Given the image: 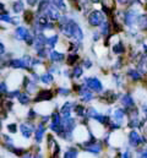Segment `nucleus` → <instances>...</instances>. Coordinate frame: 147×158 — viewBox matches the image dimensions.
Listing matches in <instances>:
<instances>
[{
  "mask_svg": "<svg viewBox=\"0 0 147 158\" xmlns=\"http://www.w3.org/2000/svg\"><path fill=\"white\" fill-rule=\"evenodd\" d=\"M88 22H90V25H92V26H99V25H102V23L104 22V16H103V14L99 12V11H93V12L88 16Z\"/></svg>",
  "mask_w": 147,
  "mask_h": 158,
  "instance_id": "1",
  "label": "nucleus"
},
{
  "mask_svg": "<svg viewBox=\"0 0 147 158\" xmlns=\"http://www.w3.org/2000/svg\"><path fill=\"white\" fill-rule=\"evenodd\" d=\"M86 83H87V87L90 89H93V91H101L102 89V83L99 82V80L96 79V77L87 79L86 80Z\"/></svg>",
  "mask_w": 147,
  "mask_h": 158,
  "instance_id": "2",
  "label": "nucleus"
},
{
  "mask_svg": "<svg viewBox=\"0 0 147 158\" xmlns=\"http://www.w3.org/2000/svg\"><path fill=\"white\" fill-rule=\"evenodd\" d=\"M129 141L132 146H139L140 143H142V137L136 131H131L129 135Z\"/></svg>",
  "mask_w": 147,
  "mask_h": 158,
  "instance_id": "3",
  "label": "nucleus"
},
{
  "mask_svg": "<svg viewBox=\"0 0 147 158\" xmlns=\"http://www.w3.org/2000/svg\"><path fill=\"white\" fill-rule=\"evenodd\" d=\"M52 97H53V93L49 89H44V91H40L39 92L38 97H37L35 101L36 102H39V101H49V99H52Z\"/></svg>",
  "mask_w": 147,
  "mask_h": 158,
  "instance_id": "4",
  "label": "nucleus"
},
{
  "mask_svg": "<svg viewBox=\"0 0 147 158\" xmlns=\"http://www.w3.org/2000/svg\"><path fill=\"white\" fill-rule=\"evenodd\" d=\"M45 14H47V17H48L49 20H58V19H60L58 10L54 9V7H52V6H49V7L45 10Z\"/></svg>",
  "mask_w": 147,
  "mask_h": 158,
  "instance_id": "5",
  "label": "nucleus"
},
{
  "mask_svg": "<svg viewBox=\"0 0 147 158\" xmlns=\"http://www.w3.org/2000/svg\"><path fill=\"white\" fill-rule=\"evenodd\" d=\"M20 130H21V134L25 136V137H30L31 134L33 132V126L32 125H27V124H22L20 126Z\"/></svg>",
  "mask_w": 147,
  "mask_h": 158,
  "instance_id": "6",
  "label": "nucleus"
},
{
  "mask_svg": "<svg viewBox=\"0 0 147 158\" xmlns=\"http://www.w3.org/2000/svg\"><path fill=\"white\" fill-rule=\"evenodd\" d=\"M10 66H12V68H22V69L28 68L27 64H26V61H25V59L23 60H21V59H14V60L10 61Z\"/></svg>",
  "mask_w": 147,
  "mask_h": 158,
  "instance_id": "7",
  "label": "nucleus"
},
{
  "mask_svg": "<svg viewBox=\"0 0 147 158\" xmlns=\"http://www.w3.org/2000/svg\"><path fill=\"white\" fill-rule=\"evenodd\" d=\"M30 36V33H28V31L26 30V28H23V27H19L17 30H16V37L19 38V40H26V38Z\"/></svg>",
  "mask_w": 147,
  "mask_h": 158,
  "instance_id": "8",
  "label": "nucleus"
},
{
  "mask_svg": "<svg viewBox=\"0 0 147 158\" xmlns=\"http://www.w3.org/2000/svg\"><path fill=\"white\" fill-rule=\"evenodd\" d=\"M74 38H76L77 40H81L83 38V35H82V31L80 28V26L75 22L74 23Z\"/></svg>",
  "mask_w": 147,
  "mask_h": 158,
  "instance_id": "9",
  "label": "nucleus"
},
{
  "mask_svg": "<svg viewBox=\"0 0 147 158\" xmlns=\"http://www.w3.org/2000/svg\"><path fill=\"white\" fill-rule=\"evenodd\" d=\"M80 92H81V96H82V99L83 101H86V102H88V101H91L92 99V93L90 92V88L87 87V88H85V89H80Z\"/></svg>",
  "mask_w": 147,
  "mask_h": 158,
  "instance_id": "10",
  "label": "nucleus"
},
{
  "mask_svg": "<svg viewBox=\"0 0 147 158\" xmlns=\"http://www.w3.org/2000/svg\"><path fill=\"white\" fill-rule=\"evenodd\" d=\"M70 110H71V104L70 103H66L63 107V109H61V115L64 117V119L70 118Z\"/></svg>",
  "mask_w": 147,
  "mask_h": 158,
  "instance_id": "11",
  "label": "nucleus"
},
{
  "mask_svg": "<svg viewBox=\"0 0 147 158\" xmlns=\"http://www.w3.org/2000/svg\"><path fill=\"white\" fill-rule=\"evenodd\" d=\"M135 21H137V17H136V14L134 11H130L128 15H126V23L129 26H131Z\"/></svg>",
  "mask_w": 147,
  "mask_h": 158,
  "instance_id": "12",
  "label": "nucleus"
},
{
  "mask_svg": "<svg viewBox=\"0 0 147 158\" xmlns=\"http://www.w3.org/2000/svg\"><path fill=\"white\" fill-rule=\"evenodd\" d=\"M137 23L142 30L147 28V15H142L140 17H137Z\"/></svg>",
  "mask_w": 147,
  "mask_h": 158,
  "instance_id": "13",
  "label": "nucleus"
},
{
  "mask_svg": "<svg viewBox=\"0 0 147 158\" xmlns=\"http://www.w3.org/2000/svg\"><path fill=\"white\" fill-rule=\"evenodd\" d=\"M85 150L92 153H98L101 151V146L98 145H90V146H85Z\"/></svg>",
  "mask_w": 147,
  "mask_h": 158,
  "instance_id": "14",
  "label": "nucleus"
},
{
  "mask_svg": "<svg viewBox=\"0 0 147 158\" xmlns=\"http://www.w3.org/2000/svg\"><path fill=\"white\" fill-rule=\"evenodd\" d=\"M43 134H44V126H43V125H39L38 129L36 130V141L37 142H39V141L42 140Z\"/></svg>",
  "mask_w": 147,
  "mask_h": 158,
  "instance_id": "15",
  "label": "nucleus"
},
{
  "mask_svg": "<svg viewBox=\"0 0 147 158\" xmlns=\"http://www.w3.org/2000/svg\"><path fill=\"white\" fill-rule=\"evenodd\" d=\"M50 59L54 60V61H61L64 59V55L58 53V52H52L50 53Z\"/></svg>",
  "mask_w": 147,
  "mask_h": 158,
  "instance_id": "16",
  "label": "nucleus"
},
{
  "mask_svg": "<svg viewBox=\"0 0 147 158\" xmlns=\"http://www.w3.org/2000/svg\"><path fill=\"white\" fill-rule=\"evenodd\" d=\"M12 9H14V11H15V12H20V11H22V10H23V2H22L21 0H19V1L14 2Z\"/></svg>",
  "mask_w": 147,
  "mask_h": 158,
  "instance_id": "17",
  "label": "nucleus"
},
{
  "mask_svg": "<svg viewBox=\"0 0 147 158\" xmlns=\"http://www.w3.org/2000/svg\"><path fill=\"white\" fill-rule=\"evenodd\" d=\"M123 104L126 106V107H132L134 106V101H132V98L130 96H125L123 98Z\"/></svg>",
  "mask_w": 147,
  "mask_h": 158,
  "instance_id": "18",
  "label": "nucleus"
},
{
  "mask_svg": "<svg viewBox=\"0 0 147 158\" xmlns=\"http://www.w3.org/2000/svg\"><path fill=\"white\" fill-rule=\"evenodd\" d=\"M53 2H54V5H55L59 10H63V11L66 10V6H65V4H64V0H53Z\"/></svg>",
  "mask_w": 147,
  "mask_h": 158,
  "instance_id": "19",
  "label": "nucleus"
},
{
  "mask_svg": "<svg viewBox=\"0 0 147 158\" xmlns=\"http://www.w3.org/2000/svg\"><path fill=\"white\" fill-rule=\"evenodd\" d=\"M19 101H20V103H22V104H27V103L30 102V97H28L26 93H22V94L19 96Z\"/></svg>",
  "mask_w": 147,
  "mask_h": 158,
  "instance_id": "20",
  "label": "nucleus"
},
{
  "mask_svg": "<svg viewBox=\"0 0 147 158\" xmlns=\"http://www.w3.org/2000/svg\"><path fill=\"white\" fill-rule=\"evenodd\" d=\"M113 50H114V53H116V54H120V53H123L125 49H124V45H123L121 43H118V44H115V45H114Z\"/></svg>",
  "mask_w": 147,
  "mask_h": 158,
  "instance_id": "21",
  "label": "nucleus"
},
{
  "mask_svg": "<svg viewBox=\"0 0 147 158\" xmlns=\"http://www.w3.org/2000/svg\"><path fill=\"white\" fill-rule=\"evenodd\" d=\"M114 117H115V119H116L118 121H121L123 118H124V110H123V109H118V110H115Z\"/></svg>",
  "mask_w": 147,
  "mask_h": 158,
  "instance_id": "22",
  "label": "nucleus"
},
{
  "mask_svg": "<svg viewBox=\"0 0 147 158\" xmlns=\"http://www.w3.org/2000/svg\"><path fill=\"white\" fill-rule=\"evenodd\" d=\"M40 81L44 82V83H50V82L53 81V76H52L50 74H45V75H43V76L40 77Z\"/></svg>",
  "mask_w": 147,
  "mask_h": 158,
  "instance_id": "23",
  "label": "nucleus"
},
{
  "mask_svg": "<svg viewBox=\"0 0 147 158\" xmlns=\"http://www.w3.org/2000/svg\"><path fill=\"white\" fill-rule=\"evenodd\" d=\"M96 120H98V121H101L102 124H108L109 123V118L108 117H104V115H99V114H97V117H96Z\"/></svg>",
  "mask_w": 147,
  "mask_h": 158,
  "instance_id": "24",
  "label": "nucleus"
},
{
  "mask_svg": "<svg viewBox=\"0 0 147 158\" xmlns=\"http://www.w3.org/2000/svg\"><path fill=\"white\" fill-rule=\"evenodd\" d=\"M57 42H58V36H53V37H49V38H47V43H48L50 47H54Z\"/></svg>",
  "mask_w": 147,
  "mask_h": 158,
  "instance_id": "25",
  "label": "nucleus"
},
{
  "mask_svg": "<svg viewBox=\"0 0 147 158\" xmlns=\"http://www.w3.org/2000/svg\"><path fill=\"white\" fill-rule=\"evenodd\" d=\"M129 75L132 77V80H139L140 76H141L140 73H139V71H135V70H130V71H129Z\"/></svg>",
  "mask_w": 147,
  "mask_h": 158,
  "instance_id": "26",
  "label": "nucleus"
},
{
  "mask_svg": "<svg viewBox=\"0 0 147 158\" xmlns=\"http://www.w3.org/2000/svg\"><path fill=\"white\" fill-rule=\"evenodd\" d=\"M82 75V68L81 66H77V68H75V70H74V77H80Z\"/></svg>",
  "mask_w": 147,
  "mask_h": 158,
  "instance_id": "27",
  "label": "nucleus"
},
{
  "mask_svg": "<svg viewBox=\"0 0 147 158\" xmlns=\"http://www.w3.org/2000/svg\"><path fill=\"white\" fill-rule=\"evenodd\" d=\"M77 156V151L76 150H70V151H68L66 153H65V157L66 158H75Z\"/></svg>",
  "mask_w": 147,
  "mask_h": 158,
  "instance_id": "28",
  "label": "nucleus"
},
{
  "mask_svg": "<svg viewBox=\"0 0 147 158\" xmlns=\"http://www.w3.org/2000/svg\"><path fill=\"white\" fill-rule=\"evenodd\" d=\"M77 59H78V56H77V55H70V56H69V59H68V63H69L70 65H73L75 61H77Z\"/></svg>",
  "mask_w": 147,
  "mask_h": 158,
  "instance_id": "29",
  "label": "nucleus"
},
{
  "mask_svg": "<svg viewBox=\"0 0 147 158\" xmlns=\"http://www.w3.org/2000/svg\"><path fill=\"white\" fill-rule=\"evenodd\" d=\"M25 20H26L27 22H31V21H32V12H31V11H26V12H25Z\"/></svg>",
  "mask_w": 147,
  "mask_h": 158,
  "instance_id": "30",
  "label": "nucleus"
},
{
  "mask_svg": "<svg viewBox=\"0 0 147 158\" xmlns=\"http://www.w3.org/2000/svg\"><path fill=\"white\" fill-rule=\"evenodd\" d=\"M108 27H110L107 22H103V26H102V33L103 35H107L108 33Z\"/></svg>",
  "mask_w": 147,
  "mask_h": 158,
  "instance_id": "31",
  "label": "nucleus"
},
{
  "mask_svg": "<svg viewBox=\"0 0 147 158\" xmlns=\"http://www.w3.org/2000/svg\"><path fill=\"white\" fill-rule=\"evenodd\" d=\"M88 117H91V118H96V117H97V112H96L93 108H91V109L88 110Z\"/></svg>",
  "mask_w": 147,
  "mask_h": 158,
  "instance_id": "32",
  "label": "nucleus"
},
{
  "mask_svg": "<svg viewBox=\"0 0 147 158\" xmlns=\"http://www.w3.org/2000/svg\"><path fill=\"white\" fill-rule=\"evenodd\" d=\"M1 20H2V21H5V22H12V20H11L7 15H5V14H4V15H1Z\"/></svg>",
  "mask_w": 147,
  "mask_h": 158,
  "instance_id": "33",
  "label": "nucleus"
},
{
  "mask_svg": "<svg viewBox=\"0 0 147 158\" xmlns=\"http://www.w3.org/2000/svg\"><path fill=\"white\" fill-rule=\"evenodd\" d=\"M7 129H9V131H11V132H16V125L15 124H10L9 126H7Z\"/></svg>",
  "mask_w": 147,
  "mask_h": 158,
  "instance_id": "34",
  "label": "nucleus"
},
{
  "mask_svg": "<svg viewBox=\"0 0 147 158\" xmlns=\"http://www.w3.org/2000/svg\"><path fill=\"white\" fill-rule=\"evenodd\" d=\"M76 113L78 114V115H81V117H83V108L82 107H77V109H76Z\"/></svg>",
  "mask_w": 147,
  "mask_h": 158,
  "instance_id": "35",
  "label": "nucleus"
},
{
  "mask_svg": "<svg viewBox=\"0 0 147 158\" xmlns=\"http://www.w3.org/2000/svg\"><path fill=\"white\" fill-rule=\"evenodd\" d=\"M0 91H1V93H6V85H5V83H1Z\"/></svg>",
  "mask_w": 147,
  "mask_h": 158,
  "instance_id": "36",
  "label": "nucleus"
},
{
  "mask_svg": "<svg viewBox=\"0 0 147 158\" xmlns=\"http://www.w3.org/2000/svg\"><path fill=\"white\" fill-rule=\"evenodd\" d=\"M14 96H20V92H19V91H15V92H11V93H9V97H10V98H12Z\"/></svg>",
  "mask_w": 147,
  "mask_h": 158,
  "instance_id": "37",
  "label": "nucleus"
},
{
  "mask_svg": "<svg viewBox=\"0 0 147 158\" xmlns=\"http://www.w3.org/2000/svg\"><path fill=\"white\" fill-rule=\"evenodd\" d=\"M59 93H61V94H68L69 91H68V89H64V88H60V89H59Z\"/></svg>",
  "mask_w": 147,
  "mask_h": 158,
  "instance_id": "38",
  "label": "nucleus"
},
{
  "mask_svg": "<svg viewBox=\"0 0 147 158\" xmlns=\"http://www.w3.org/2000/svg\"><path fill=\"white\" fill-rule=\"evenodd\" d=\"M91 65H92V63H91L90 60H86V61H85V66H87V68H90Z\"/></svg>",
  "mask_w": 147,
  "mask_h": 158,
  "instance_id": "39",
  "label": "nucleus"
},
{
  "mask_svg": "<svg viewBox=\"0 0 147 158\" xmlns=\"http://www.w3.org/2000/svg\"><path fill=\"white\" fill-rule=\"evenodd\" d=\"M4 52H5V49H4V45H2V44H0V53L2 54Z\"/></svg>",
  "mask_w": 147,
  "mask_h": 158,
  "instance_id": "40",
  "label": "nucleus"
},
{
  "mask_svg": "<svg viewBox=\"0 0 147 158\" xmlns=\"http://www.w3.org/2000/svg\"><path fill=\"white\" fill-rule=\"evenodd\" d=\"M27 2H28L30 5H33V4L36 2V0H27Z\"/></svg>",
  "mask_w": 147,
  "mask_h": 158,
  "instance_id": "41",
  "label": "nucleus"
},
{
  "mask_svg": "<svg viewBox=\"0 0 147 158\" xmlns=\"http://www.w3.org/2000/svg\"><path fill=\"white\" fill-rule=\"evenodd\" d=\"M141 157L147 158V152H144V153H142V155H141Z\"/></svg>",
  "mask_w": 147,
  "mask_h": 158,
  "instance_id": "42",
  "label": "nucleus"
},
{
  "mask_svg": "<svg viewBox=\"0 0 147 158\" xmlns=\"http://www.w3.org/2000/svg\"><path fill=\"white\" fill-rule=\"evenodd\" d=\"M118 1H120V2H125L126 0H118Z\"/></svg>",
  "mask_w": 147,
  "mask_h": 158,
  "instance_id": "43",
  "label": "nucleus"
},
{
  "mask_svg": "<svg viewBox=\"0 0 147 158\" xmlns=\"http://www.w3.org/2000/svg\"><path fill=\"white\" fill-rule=\"evenodd\" d=\"M92 1H93V2H98L99 0H92Z\"/></svg>",
  "mask_w": 147,
  "mask_h": 158,
  "instance_id": "44",
  "label": "nucleus"
}]
</instances>
